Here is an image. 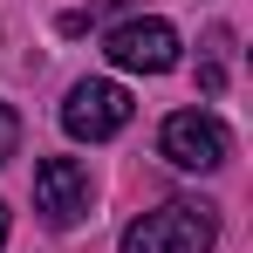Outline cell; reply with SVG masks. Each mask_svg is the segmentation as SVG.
I'll use <instances>...</instances> for the list:
<instances>
[{
	"label": "cell",
	"instance_id": "obj_1",
	"mask_svg": "<svg viewBox=\"0 0 253 253\" xmlns=\"http://www.w3.org/2000/svg\"><path fill=\"white\" fill-rule=\"evenodd\" d=\"M212 240H219V212L192 199H171L124 226V253H212Z\"/></svg>",
	"mask_w": 253,
	"mask_h": 253
},
{
	"label": "cell",
	"instance_id": "obj_2",
	"mask_svg": "<svg viewBox=\"0 0 253 253\" xmlns=\"http://www.w3.org/2000/svg\"><path fill=\"white\" fill-rule=\"evenodd\" d=\"M130 124V89L124 83H76L69 103H62V130L83 137V144H103Z\"/></svg>",
	"mask_w": 253,
	"mask_h": 253
},
{
	"label": "cell",
	"instance_id": "obj_3",
	"mask_svg": "<svg viewBox=\"0 0 253 253\" xmlns=\"http://www.w3.org/2000/svg\"><path fill=\"white\" fill-rule=\"evenodd\" d=\"M103 55L130 76H165V69H178V28L171 21H124V28H110Z\"/></svg>",
	"mask_w": 253,
	"mask_h": 253
},
{
	"label": "cell",
	"instance_id": "obj_4",
	"mask_svg": "<svg viewBox=\"0 0 253 253\" xmlns=\"http://www.w3.org/2000/svg\"><path fill=\"white\" fill-rule=\"evenodd\" d=\"M158 144H165V158L178 171H219V165H226V124L206 117V110H178V117H165Z\"/></svg>",
	"mask_w": 253,
	"mask_h": 253
},
{
	"label": "cell",
	"instance_id": "obj_5",
	"mask_svg": "<svg viewBox=\"0 0 253 253\" xmlns=\"http://www.w3.org/2000/svg\"><path fill=\"white\" fill-rule=\"evenodd\" d=\"M89 199H96V185H89V171L76 158H42L35 165V212H42L48 226L89 219Z\"/></svg>",
	"mask_w": 253,
	"mask_h": 253
},
{
	"label": "cell",
	"instance_id": "obj_6",
	"mask_svg": "<svg viewBox=\"0 0 253 253\" xmlns=\"http://www.w3.org/2000/svg\"><path fill=\"white\" fill-rule=\"evenodd\" d=\"M14 151H21V117H14V110L0 103V165H7Z\"/></svg>",
	"mask_w": 253,
	"mask_h": 253
},
{
	"label": "cell",
	"instance_id": "obj_7",
	"mask_svg": "<svg viewBox=\"0 0 253 253\" xmlns=\"http://www.w3.org/2000/svg\"><path fill=\"white\" fill-rule=\"evenodd\" d=\"M96 7H103V14H130L137 0H96Z\"/></svg>",
	"mask_w": 253,
	"mask_h": 253
},
{
	"label": "cell",
	"instance_id": "obj_8",
	"mask_svg": "<svg viewBox=\"0 0 253 253\" xmlns=\"http://www.w3.org/2000/svg\"><path fill=\"white\" fill-rule=\"evenodd\" d=\"M0 247H7V206H0Z\"/></svg>",
	"mask_w": 253,
	"mask_h": 253
}]
</instances>
